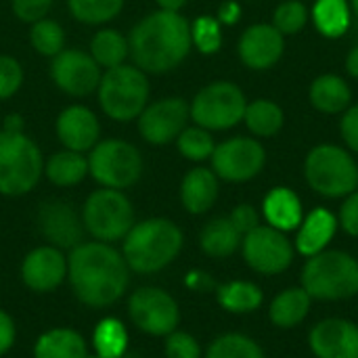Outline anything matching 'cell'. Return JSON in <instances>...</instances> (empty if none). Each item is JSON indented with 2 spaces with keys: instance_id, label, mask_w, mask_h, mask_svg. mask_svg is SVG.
I'll list each match as a JSON object with an SVG mask.
<instances>
[{
  "instance_id": "11a10c76",
  "label": "cell",
  "mask_w": 358,
  "mask_h": 358,
  "mask_svg": "<svg viewBox=\"0 0 358 358\" xmlns=\"http://www.w3.org/2000/svg\"><path fill=\"white\" fill-rule=\"evenodd\" d=\"M86 358H99V357H96V355H94V357H86Z\"/></svg>"
},
{
  "instance_id": "3957f363",
  "label": "cell",
  "mask_w": 358,
  "mask_h": 358,
  "mask_svg": "<svg viewBox=\"0 0 358 358\" xmlns=\"http://www.w3.org/2000/svg\"><path fill=\"white\" fill-rule=\"evenodd\" d=\"M122 241V256L128 268L138 275H153L178 258L185 235L180 227L168 218H147L134 222Z\"/></svg>"
},
{
  "instance_id": "ab89813d",
  "label": "cell",
  "mask_w": 358,
  "mask_h": 358,
  "mask_svg": "<svg viewBox=\"0 0 358 358\" xmlns=\"http://www.w3.org/2000/svg\"><path fill=\"white\" fill-rule=\"evenodd\" d=\"M23 67L10 55H0V101L15 96L23 86Z\"/></svg>"
},
{
  "instance_id": "cb8c5ba5",
  "label": "cell",
  "mask_w": 358,
  "mask_h": 358,
  "mask_svg": "<svg viewBox=\"0 0 358 358\" xmlns=\"http://www.w3.org/2000/svg\"><path fill=\"white\" fill-rule=\"evenodd\" d=\"M308 99L317 111L336 115V113H344L350 107L352 90L344 78L336 73H323L310 84Z\"/></svg>"
},
{
  "instance_id": "8992f818",
  "label": "cell",
  "mask_w": 358,
  "mask_h": 358,
  "mask_svg": "<svg viewBox=\"0 0 358 358\" xmlns=\"http://www.w3.org/2000/svg\"><path fill=\"white\" fill-rule=\"evenodd\" d=\"M44 174L40 147L25 132L0 130V195L23 197Z\"/></svg>"
},
{
  "instance_id": "d6a6232c",
  "label": "cell",
  "mask_w": 358,
  "mask_h": 358,
  "mask_svg": "<svg viewBox=\"0 0 358 358\" xmlns=\"http://www.w3.org/2000/svg\"><path fill=\"white\" fill-rule=\"evenodd\" d=\"M94 355L99 358H122L128 352V329L122 321L107 317L96 323L92 334Z\"/></svg>"
},
{
  "instance_id": "816d5d0a",
  "label": "cell",
  "mask_w": 358,
  "mask_h": 358,
  "mask_svg": "<svg viewBox=\"0 0 358 358\" xmlns=\"http://www.w3.org/2000/svg\"><path fill=\"white\" fill-rule=\"evenodd\" d=\"M346 71H348L352 78H357L358 80V44L357 46H352V50H350L348 57H346Z\"/></svg>"
},
{
  "instance_id": "e575fe53",
  "label": "cell",
  "mask_w": 358,
  "mask_h": 358,
  "mask_svg": "<svg viewBox=\"0 0 358 358\" xmlns=\"http://www.w3.org/2000/svg\"><path fill=\"white\" fill-rule=\"evenodd\" d=\"M29 44L42 57H57L65 48V29L59 21L44 17L29 25Z\"/></svg>"
},
{
  "instance_id": "4dcf8cb0",
  "label": "cell",
  "mask_w": 358,
  "mask_h": 358,
  "mask_svg": "<svg viewBox=\"0 0 358 358\" xmlns=\"http://www.w3.org/2000/svg\"><path fill=\"white\" fill-rule=\"evenodd\" d=\"M218 304L233 315H250L260 308L264 294L252 281H229L216 289Z\"/></svg>"
},
{
  "instance_id": "7bdbcfd3",
  "label": "cell",
  "mask_w": 358,
  "mask_h": 358,
  "mask_svg": "<svg viewBox=\"0 0 358 358\" xmlns=\"http://www.w3.org/2000/svg\"><path fill=\"white\" fill-rule=\"evenodd\" d=\"M338 224L344 229L346 235L358 237V191L344 197V203L338 214Z\"/></svg>"
},
{
  "instance_id": "f5cc1de1",
  "label": "cell",
  "mask_w": 358,
  "mask_h": 358,
  "mask_svg": "<svg viewBox=\"0 0 358 358\" xmlns=\"http://www.w3.org/2000/svg\"><path fill=\"white\" fill-rule=\"evenodd\" d=\"M350 2V10H352V15L358 19V0H348Z\"/></svg>"
},
{
  "instance_id": "db71d44e",
  "label": "cell",
  "mask_w": 358,
  "mask_h": 358,
  "mask_svg": "<svg viewBox=\"0 0 358 358\" xmlns=\"http://www.w3.org/2000/svg\"><path fill=\"white\" fill-rule=\"evenodd\" d=\"M122 358H138V357H136V355H128V352H126Z\"/></svg>"
},
{
  "instance_id": "7a4b0ae2",
  "label": "cell",
  "mask_w": 358,
  "mask_h": 358,
  "mask_svg": "<svg viewBox=\"0 0 358 358\" xmlns=\"http://www.w3.org/2000/svg\"><path fill=\"white\" fill-rule=\"evenodd\" d=\"M130 59L145 73H168L174 71L191 52V23L180 13L153 10L141 17L130 34Z\"/></svg>"
},
{
  "instance_id": "d6986e66",
  "label": "cell",
  "mask_w": 358,
  "mask_h": 358,
  "mask_svg": "<svg viewBox=\"0 0 358 358\" xmlns=\"http://www.w3.org/2000/svg\"><path fill=\"white\" fill-rule=\"evenodd\" d=\"M55 132L63 149L88 153L101 141V122L86 105H67L55 120Z\"/></svg>"
},
{
  "instance_id": "484cf974",
  "label": "cell",
  "mask_w": 358,
  "mask_h": 358,
  "mask_svg": "<svg viewBox=\"0 0 358 358\" xmlns=\"http://www.w3.org/2000/svg\"><path fill=\"white\" fill-rule=\"evenodd\" d=\"M243 235L235 229L229 216L212 218L199 233V248L210 258H229L241 248Z\"/></svg>"
},
{
  "instance_id": "f35d334b",
  "label": "cell",
  "mask_w": 358,
  "mask_h": 358,
  "mask_svg": "<svg viewBox=\"0 0 358 358\" xmlns=\"http://www.w3.org/2000/svg\"><path fill=\"white\" fill-rule=\"evenodd\" d=\"M308 6L300 0H283L273 13V25L283 36H296L308 23Z\"/></svg>"
},
{
  "instance_id": "2e32d148",
  "label": "cell",
  "mask_w": 358,
  "mask_h": 358,
  "mask_svg": "<svg viewBox=\"0 0 358 358\" xmlns=\"http://www.w3.org/2000/svg\"><path fill=\"white\" fill-rule=\"evenodd\" d=\"M38 229L44 241L59 250H73L84 241V222L82 214L76 208L61 199L44 201L38 208Z\"/></svg>"
},
{
  "instance_id": "83f0119b",
  "label": "cell",
  "mask_w": 358,
  "mask_h": 358,
  "mask_svg": "<svg viewBox=\"0 0 358 358\" xmlns=\"http://www.w3.org/2000/svg\"><path fill=\"white\" fill-rule=\"evenodd\" d=\"M44 176L61 189L78 187L88 176V157L80 151L61 149L44 162Z\"/></svg>"
},
{
  "instance_id": "4316f807",
  "label": "cell",
  "mask_w": 358,
  "mask_h": 358,
  "mask_svg": "<svg viewBox=\"0 0 358 358\" xmlns=\"http://www.w3.org/2000/svg\"><path fill=\"white\" fill-rule=\"evenodd\" d=\"M88 348L82 334L69 327L44 331L34 344V358H86Z\"/></svg>"
},
{
  "instance_id": "9c48e42d",
  "label": "cell",
  "mask_w": 358,
  "mask_h": 358,
  "mask_svg": "<svg viewBox=\"0 0 358 358\" xmlns=\"http://www.w3.org/2000/svg\"><path fill=\"white\" fill-rule=\"evenodd\" d=\"M82 222L94 241H122L136 222L134 206L124 191L101 187L86 197L82 206Z\"/></svg>"
},
{
  "instance_id": "603a6c76",
  "label": "cell",
  "mask_w": 358,
  "mask_h": 358,
  "mask_svg": "<svg viewBox=\"0 0 358 358\" xmlns=\"http://www.w3.org/2000/svg\"><path fill=\"white\" fill-rule=\"evenodd\" d=\"M262 216L266 218L268 227L289 233L296 231L304 218L302 201L300 197L287 189V187H277L268 191V195L262 201Z\"/></svg>"
},
{
  "instance_id": "ee69618b",
  "label": "cell",
  "mask_w": 358,
  "mask_h": 358,
  "mask_svg": "<svg viewBox=\"0 0 358 358\" xmlns=\"http://www.w3.org/2000/svg\"><path fill=\"white\" fill-rule=\"evenodd\" d=\"M231 222L235 224V229L241 233V235H248L250 231H254L258 224H260V216H258V210L250 203H239L237 208H233V212L229 214Z\"/></svg>"
},
{
  "instance_id": "52a82bcc",
  "label": "cell",
  "mask_w": 358,
  "mask_h": 358,
  "mask_svg": "<svg viewBox=\"0 0 358 358\" xmlns=\"http://www.w3.org/2000/svg\"><path fill=\"white\" fill-rule=\"evenodd\" d=\"M304 178L323 197L340 199L358 189V166L355 157L338 145H317L304 159Z\"/></svg>"
},
{
  "instance_id": "8fae6325",
  "label": "cell",
  "mask_w": 358,
  "mask_h": 358,
  "mask_svg": "<svg viewBox=\"0 0 358 358\" xmlns=\"http://www.w3.org/2000/svg\"><path fill=\"white\" fill-rule=\"evenodd\" d=\"M128 317L134 327L153 338H166L178 329V302L162 287H138L128 298Z\"/></svg>"
},
{
  "instance_id": "e0dca14e",
  "label": "cell",
  "mask_w": 358,
  "mask_h": 358,
  "mask_svg": "<svg viewBox=\"0 0 358 358\" xmlns=\"http://www.w3.org/2000/svg\"><path fill=\"white\" fill-rule=\"evenodd\" d=\"M237 52L241 63L252 71H266L279 63L285 52V36L273 23L250 25L239 42Z\"/></svg>"
},
{
  "instance_id": "ffe728a7",
  "label": "cell",
  "mask_w": 358,
  "mask_h": 358,
  "mask_svg": "<svg viewBox=\"0 0 358 358\" xmlns=\"http://www.w3.org/2000/svg\"><path fill=\"white\" fill-rule=\"evenodd\" d=\"M317 358H358V325L346 319H323L308 336Z\"/></svg>"
},
{
  "instance_id": "681fc988",
  "label": "cell",
  "mask_w": 358,
  "mask_h": 358,
  "mask_svg": "<svg viewBox=\"0 0 358 358\" xmlns=\"http://www.w3.org/2000/svg\"><path fill=\"white\" fill-rule=\"evenodd\" d=\"M0 130H6V132H25V122H23V117L19 113H10V115L4 117Z\"/></svg>"
},
{
  "instance_id": "9a60e30c",
  "label": "cell",
  "mask_w": 358,
  "mask_h": 358,
  "mask_svg": "<svg viewBox=\"0 0 358 358\" xmlns=\"http://www.w3.org/2000/svg\"><path fill=\"white\" fill-rule=\"evenodd\" d=\"M103 69L80 48H63L57 57L50 59V80L67 96H88L96 92L101 84Z\"/></svg>"
},
{
  "instance_id": "7402d4cb",
  "label": "cell",
  "mask_w": 358,
  "mask_h": 358,
  "mask_svg": "<svg viewBox=\"0 0 358 358\" xmlns=\"http://www.w3.org/2000/svg\"><path fill=\"white\" fill-rule=\"evenodd\" d=\"M338 227V218L327 208H315L308 216L302 218L298 227V235L294 241L296 252L306 258L321 254L336 237Z\"/></svg>"
},
{
  "instance_id": "d590c367",
  "label": "cell",
  "mask_w": 358,
  "mask_h": 358,
  "mask_svg": "<svg viewBox=\"0 0 358 358\" xmlns=\"http://www.w3.org/2000/svg\"><path fill=\"white\" fill-rule=\"evenodd\" d=\"M203 358H266L262 348L243 334H222L206 350Z\"/></svg>"
},
{
  "instance_id": "277c9868",
  "label": "cell",
  "mask_w": 358,
  "mask_h": 358,
  "mask_svg": "<svg viewBox=\"0 0 358 358\" xmlns=\"http://www.w3.org/2000/svg\"><path fill=\"white\" fill-rule=\"evenodd\" d=\"M101 111L120 124L134 122L147 107L151 96L149 73L138 69L134 63H124L105 69L96 88Z\"/></svg>"
},
{
  "instance_id": "ba28073f",
  "label": "cell",
  "mask_w": 358,
  "mask_h": 358,
  "mask_svg": "<svg viewBox=\"0 0 358 358\" xmlns=\"http://www.w3.org/2000/svg\"><path fill=\"white\" fill-rule=\"evenodd\" d=\"M88 174L105 189L126 191L145 170L141 151L124 138H101L88 153Z\"/></svg>"
},
{
  "instance_id": "1f68e13d",
  "label": "cell",
  "mask_w": 358,
  "mask_h": 358,
  "mask_svg": "<svg viewBox=\"0 0 358 358\" xmlns=\"http://www.w3.org/2000/svg\"><path fill=\"white\" fill-rule=\"evenodd\" d=\"M243 122L256 138H271L283 128L285 115H283V109L275 101L256 99V101L248 103Z\"/></svg>"
},
{
  "instance_id": "7c38bea8",
  "label": "cell",
  "mask_w": 358,
  "mask_h": 358,
  "mask_svg": "<svg viewBox=\"0 0 358 358\" xmlns=\"http://www.w3.org/2000/svg\"><path fill=\"white\" fill-rule=\"evenodd\" d=\"M241 252L245 264L258 275H281L294 262V245L283 231L268 224H258L243 235Z\"/></svg>"
},
{
  "instance_id": "6da1fadb",
  "label": "cell",
  "mask_w": 358,
  "mask_h": 358,
  "mask_svg": "<svg viewBox=\"0 0 358 358\" xmlns=\"http://www.w3.org/2000/svg\"><path fill=\"white\" fill-rule=\"evenodd\" d=\"M67 281L84 306L107 308L126 294L130 268L111 243L82 241L69 252Z\"/></svg>"
},
{
  "instance_id": "d4e9b609",
  "label": "cell",
  "mask_w": 358,
  "mask_h": 358,
  "mask_svg": "<svg viewBox=\"0 0 358 358\" xmlns=\"http://www.w3.org/2000/svg\"><path fill=\"white\" fill-rule=\"evenodd\" d=\"M310 304H313V298L306 294L302 285L283 289L279 296L273 298L268 306V319L279 329H294L308 317Z\"/></svg>"
},
{
  "instance_id": "60d3db41",
  "label": "cell",
  "mask_w": 358,
  "mask_h": 358,
  "mask_svg": "<svg viewBox=\"0 0 358 358\" xmlns=\"http://www.w3.org/2000/svg\"><path fill=\"white\" fill-rule=\"evenodd\" d=\"M164 352L166 358H201V346L191 334L176 329L170 336H166Z\"/></svg>"
},
{
  "instance_id": "ac0fdd59",
  "label": "cell",
  "mask_w": 358,
  "mask_h": 358,
  "mask_svg": "<svg viewBox=\"0 0 358 358\" xmlns=\"http://www.w3.org/2000/svg\"><path fill=\"white\" fill-rule=\"evenodd\" d=\"M21 279L25 287L36 294L55 292L67 279V258L63 250L46 243L27 252L21 262Z\"/></svg>"
},
{
  "instance_id": "f6af8a7d",
  "label": "cell",
  "mask_w": 358,
  "mask_h": 358,
  "mask_svg": "<svg viewBox=\"0 0 358 358\" xmlns=\"http://www.w3.org/2000/svg\"><path fill=\"white\" fill-rule=\"evenodd\" d=\"M340 132H342V138H344L346 147L350 151L358 153V103L350 105L344 111V117L340 122Z\"/></svg>"
},
{
  "instance_id": "7dc6e473",
  "label": "cell",
  "mask_w": 358,
  "mask_h": 358,
  "mask_svg": "<svg viewBox=\"0 0 358 358\" xmlns=\"http://www.w3.org/2000/svg\"><path fill=\"white\" fill-rule=\"evenodd\" d=\"M216 19L220 21V25H235L241 19V4L237 0H227L220 4Z\"/></svg>"
},
{
  "instance_id": "836d02e7",
  "label": "cell",
  "mask_w": 358,
  "mask_h": 358,
  "mask_svg": "<svg viewBox=\"0 0 358 358\" xmlns=\"http://www.w3.org/2000/svg\"><path fill=\"white\" fill-rule=\"evenodd\" d=\"M67 6L76 21L84 25H105L122 13L124 0H67Z\"/></svg>"
},
{
  "instance_id": "bcb514c9",
  "label": "cell",
  "mask_w": 358,
  "mask_h": 358,
  "mask_svg": "<svg viewBox=\"0 0 358 358\" xmlns=\"http://www.w3.org/2000/svg\"><path fill=\"white\" fill-rule=\"evenodd\" d=\"M17 340V327L8 313L0 310V357L6 355Z\"/></svg>"
},
{
  "instance_id": "f907efd6",
  "label": "cell",
  "mask_w": 358,
  "mask_h": 358,
  "mask_svg": "<svg viewBox=\"0 0 358 358\" xmlns=\"http://www.w3.org/2000/svg\"><path fill=\"white\" fill-rule=\"evenodd\" d=\"M189 0H155L157 8L162 10H170V13H180L187 6Z\"/></svg>"
},
{
  "instance_id": "5b68a950",
  "label": "cell",
  "mask_w": 358,
  "mask_h": 358,
  "mask_svg": "<svg viewBox=\"0 0 358 358\" xmlns=\"http://www.w3.org/2000/svg\"><path fill=\"white\" fill-rule=\"evenodd\" d=\"M302 287L313 300L340 302L358 294V260L342 250H323L302 268Z\"/></svg>"
},
{
  "instance_id": "f1b7e54d",
  "label": "cell",
  "mask_w": 358,
  "mask_h": 358,
  "mask_svg": "<svg viewBox=\"0 0 358 358\" xmlns=\"http://www.w3.org/2000/svg\"><path fill=\"white\" fill-rule=\"evenodd\" d=\"M88 52L99 63V67L103 71L105 69H111V67H117V65H124L130 59L128 36H124L117 29L103 27V29H99L92 36Z\"/></svg>"
},
{
  "instance_id": "8d00e7d4",
  "label": "cell",
  "mask_w": 358,
  "mask_h": 358,
  "mask_svg": "<svg viewBox=\"0 0 358 358\" xmlns=\"http://www.w3.org/2000/svg\"><path fill=\"white\" fill-rule=\"evenodd\" d=\"M176 143V149L178 153L189 159V162H206L212 157L214 149H216V143H214V136L210 130L206 128H199V126H187L178 138L174 141Z\"/></svg>"
},
{
  "instance_id": "f546056e",
  "label": "cell",
  "mask_w": 358,
  "mask_h": 358,
  "mask_svg": "<svg viewBox=\"0 0 358 358\" xmlns=\"http://www.w3.org/2000/svg\"><path fill=\"white\" fill-rule=\"evenodd\" d=\"M315 27L325 38H340L348 31L352 10L348 0H317L310 8Z\"/></svg>"
},
{
  "instance_id": "b9f144b4",
  "label": "cell",
  "mask_w": 358,
  "mask_h": 358,
  "mask_svg": "<svg viewBox=\"0 0 358 358\" xmlns=\"http://www.w3.org/2000/svg\"><path fill=\"white\" fill-rule=\"evenodd\" d=\"M50 8H52V0H10L13 15L29 25L48 17Z\"/></svg>"
},
{
  "instance_id": "4fadbf2b",
  "label": "cell",
  "mask_w": 358,
  "mask_h": 358,
  "mask_svg": "<svg viewBox=\"0 0 358 358\" xmlns=\"http://www.w3.org/2000/svg\"><path fill=\"white\" fill-rule=\"evenodd\" d=\"M210 162L214 174L220 180L248 182L264 170L266 151L258 138L235 136L224 143H218Z\"/></svg>"
},
{
  "instance_id": "5bb4252c",
  "label": "cell",
  "mask_w": 358,
  "mask_h": 358,
  "mask_svg": "<svg viewBox=\"0 0 358 358\" xmlns=\"http://www.w3.org/2000/svg\"><path fill=\"white\" fill-rule=\"evenodd\" d=\"M189 120V103L182 96H164L147 103V107L136 117V128L143 141L162 147L174 143L178 134L187 128Z\"/></svg>"
},
{
  "instance_id": "30bf717a",
  "label": "cell",
  "mask_w": 358,
  "mask_h": 358,
  "mask_svg": "<svg viewBox=\"0 0 358 358\" xmlns=\"http://www.w3.org/2000/svg\"><path fill=\"white\" fill-rule=\"evenodd\" d=\"M248 99L243 90L229 80L206 84L189 103V113L195 126L210 132L229 130L243 122Z\"/></svg>"
},
{
  "instance_id": "c3c4849f",
  "label": "cell",
  "mask_w": 358,
  "mask_h": 358,
  "mask_svg": "<svg viewBox=\"0 0 358 358\" xmlns=\"http://www.w3.org/2000/svg\"><path fill=\"white\" fill-rule=\"evenodd\" d=\"M187 287L189 289H193V292H203V289H208V287H212V279L206 275V273H199V271H191L189 275H187Z\"/></svg>"
},
{
  "instance_id": "74e56055",
  "label": "cell",
  "mask_w": 358,
  "mask_h": 358,
  "mask_svg": "<svg viewBox=\"0 0 358 358\" xmlns=\"http://www.w3.org/2000/svg\"><path fill=\"white\" fill-rule=\"evenodd\" d=\"M191 38L201 55H216L222 48V25L216 17L201 15L191 23Z\"/></svg>"
},
{
  "instance_id": "44dd1931",
  "label": "cell",
  "mask_w": 358,
  "mask_h": 358,
  "mask_svg": "<svg viewBox=\"0 0 358 358\" xmlns=\"http://www.w3.org/2000/svg\"><path fill=\"white\" fill-rule=\"evenodd\" d=\"M218 176L214 174L212 168H193L185 174L182 182H180V203L182 208L193 214V216H201L206 212H210L218 199L220 193V185H218Z\"/></svg>"
}]
</instances>
